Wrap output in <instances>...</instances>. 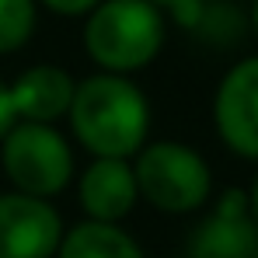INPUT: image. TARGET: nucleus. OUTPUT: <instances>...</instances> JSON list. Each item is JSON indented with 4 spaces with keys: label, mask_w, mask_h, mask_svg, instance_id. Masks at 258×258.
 Listing matches in <instances>:
<instances>
[{
    "label": "nucleus",
    "mask_w": 258,
    "mask_h": 258,
    "mask_svg": "<svg viewBox=\"0 0 258 258\" xmlns=\"http://www.w3.org/2000/svg\"><path fill=\"white\" fill-rule=\"evenodd\" d=\"M67 115L74 122L77 140L94 157L108 161H126L129 154H140L150 126L147 98L119 74H98L81 81L74 87Z\"/></svg>",
    "instance_id": "f257e3e1"
},
{
    "label": "nucleus",
    "mask_w": 258,
    "mask_h": 258,
    "mask_svg": "<svg viewBox=\"0 0 258 258\" xmlns=\"http://www.w3.org/2000/svg\"><path fill=\"white\" fill-rule=\"evenodd\" d=\"M84 45L105 74L140 70L164 45V18L150 0H101L87 18Z\"/></svg>",
    "instance_id": "f03ea898"
},
{
    "label": "nucleus",
    "mask_w": 258,
    "mask_h": 258,
    "mask_svg": "<svg viewBox=\"0 0 258 258\" xmlns=\"http://www.w3.org/2000/svg\"><path fill=\"white\" fill-rule=\"evenodd\" d=\"M133 178H136V192L164 213L199 210L210 196V168L185 143L143 147L136 157Z\"/></svg>",
    "instance_id": "7ed1b4c3"
},
{
    "label": "nucleus",
    "mask_w": 258,
    "mask_h": 258,
    "mask_svg": "<svg viewBox=\"0 0 258 258\" xmlns=\"http://www.w3.org/2000/svg\"><path fill=\"white\" fill-rule=\"evenodd\" d=\"M4 171L18 185L21 196L45 199L70 181L74 154L52 126L18 122L4 136Z\"/></svg>",
    "instance_id": "20e7f679"
},
{
    "label": "nucleus",
    "mask_w": 258,
    "mask_h": 258,
    "mask_svg": "<svg viewBox=\"0 0 258 258\" xmlns=\"http://www.w3.org/2000/svg\"><path fill=\"white\" fill-rule=\"evenodd\" d=\"M63 241L59 213L35 196H0V258H49Z\"/></svg>",
    "instance_id": "39448f33"
},
{
    "label": "nucleus",
    "mask_w": 258,
    "mask_h": 258,
    "mask_svg": "<svg viewBox=\"0 0 258 258\" xmlns=\"http://www.w3.org/2000/svg\"><path fill=\"white\" fill-rule=\"evenodd\" d=\"M213 119L230 150L241 157H258V56L237 63L220 81Z\"/></svg>",
    "instance_id": "423d86ee"
},
{
    "label": "nucleus",
    "mask_w": 258,
    "mask_h": 258,
    "mask_svg": "<svg viewBox=\"0 0 258 258\" xmlns=\"http://www.w3.org/2000/svg\"><path fill=\"white\" fill-rule=\"evenodd\" d=\"M255 251L258 223L248 216L241 192H227L188 237V258H255Z\"/></svg>",
    "instance_id": "0eeeda50"
},
{
    "label": "nucleus",
    "mask_w": 258,
    "mask_h": 258,
    "mask_svg": "<svg viewBox=\"0 0 258 258\" xmlns=\"http://www.w3.org/2000/svg\"><path fill=\"white\" fill-rule=\"evenodd\" d=\"M74 81L59 67H32L11 84V101L18 122H35V126H52L59 115L70 112L74 101Z\"/></svg>",
    "instance_id": "6e6552de"
},
{
    "label": "nucleus",
    "mask_w": 258,
    "mask_h": 258,
    "mask_svg": "<svg viewBox=\"0 0 258 258\" xmlns=\"http://www.w3.org/2000/svg\"><path fill=\"white\" fill-rule=\"evenodd\" d=\"M136 178L126 161L98 157L81 178V206L94 223H119L136 203Z\"/></svg>",
    "instance_id": "1a4fd4ad"
},
{
    "label": "nucleus",
    "mask_w": 258,
    "mask_h": 258,
    "mask_svg": "<svg viewBox=\"0 0 258 258\" xmlns=\"http://www.w3.org/2000/svg\"><path fill=\"white\" fill-rule=\"evenodd\" d=\"M59 258H143V251L122 227L87 220L70 234H63Z\"/></svg>",
    "instance_id": "9d476101"
},
{
    "label": "nucleus",
    "mask_w": 258,
    "mask_h": 258,
    "mask_svg": "<svg viewBox=\"0 0 258 258\" xmlns=\"http://www.w3.org/2000/svg\"><path fill=\"white\" fill-rule=\"evenodd\" d=\"M35 32V4L32 0H0V52H14Z\"/></svg>",
    "instance_id": "9b49d317"
},
{
    "label": "nucleus",
    "mask_w": 258,
    "mask_h": 258,
    "mask_svg": "<svg viewBox=\"0 0 258 258\" xmlns=\"http://www.w3.org/2000/svg\"><path fill=\"white\" fill-rule=\"evenodd\" d=\"M150 4H154V7H171L181 25H196V21H199V11H203L199 0H150Z\"/></svg>",
    "instance_id": "f8f14e48"
},
{
    "label": "nucleus",
    "mask_w": 258,
    "mask_h": 258,
    "mask_svg": "<svg viewBox=\"0 0 258 258\" xmlns=\"http://www.w3.org/2000/svg\"><path fill=\"white\" fill-rule=\"evenodd\" d=\"M18 126V115H14V101H11V87L0 81V143L11 129Z\"/></svg>",
    "instance_id": "ddd939ff"
},
{
    "label": "nucleus",
    "mask_w": 258,
    "mask_h": 258,
    "mask_svg": "<svg viewBox=\"0 0 258 258\" xmlns=\"http://www.w3.org/2000/svg\"><path fill=\"white\" fill-rule=\"evenodd\" d=\"M42 4L49 11H56V14H70L74 18V14H91L101 0H42Z\"/></svg>",
    "instance_id": "4468645a"
},
{
    "label": "nucleus",
    "mask_w": 258,
    "mask_h": 258,
    "mask_svg": "<svg viewBox=\"0 0 258 258\" xmlns=\"http://www.w3.org/2000/svg\"><path fill=\"white\" fill-rule=\"evenodd\" d=\"M251 203H255V220H258V181H255V196H251Z\"/></svg>",
    "instance_id": "2eb2a0df"
},
{
    "label": "nucleus",
    "mask_w": 258,
    "mask_h": 258,
    "mask_svg": "<svg viewBox=\"0 0 258 258\" xmlns=\"http://www.w3.org/2000/svg\"><path fill=\"white\" fill-rule=\"evenodd\" d=\"M255 28H258V0H255Z\"/></svg>",
    "instance_id": "dca6fc26"
},
{
    "label": "nucleus",
    "mask_w": 258,
    "mask_h": 258,
    "mask_svg": "<svg viewBox=\"0 0 258 258\" xmlns=\"http://www.w3.org/2000/svg\"><path fill=\"white\" fill-rule=\"evenodd\" d=\"M178 258H188V255H178Z\"/></svg>",
    "instance_id": "f3484780"
},
{
    "label": "nucleus",
    "mask_w": 258,
    "mask_h": 258,
    "mask_svg": "<svg viewBox=\"0 0 258 258\" xmlns=\"http://www.w3.org/2000/svg\"><path fill=\"white\" fill-rule=\"evenodd\" d=\"M255 258H258V251H255Z\"/></svg>",
    "instance_id": "a211bd4d"
}]
</instances>
